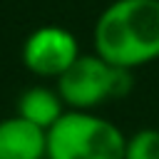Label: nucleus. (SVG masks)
Listing matches in <instances>:
<instances>
[{
    "mask_svg": "<svg viewBox=\"0 0 159 159\" xmlns=\"http://www.w3.org/2000/svg\"><path fill=\"white\" fill-rule=\"evenodd\" d=\"M0 159H47V132L17 114L2 119Z\"/></svg>",
    "mask_w": 159,
    "mask_h": 159,
    "instance_id": "obj_5",
    "label": "nucleus"
},
{
    "mask_svg": "<svg viewBox=\"0 0 159 159\" xmlns=\"http://www.w3.org/2000/svg\"><path fill=\"white\" fill-rule=\"evenodd\" d=\"M92 47L119 70L159 60V0H112L94 20Z\"/></svg>",
    "mask_w": 159,
    "mask_h": 159,
    "instance_id": "obj_1",
    "label": "nucleus"
},
{
    "mask_svg": "<svg viewBox=\"0 0 159 159\" xmlns=\"http://www.w3.org/2000/svg\"><path fill=\"white\" fill-rule=\"evenodd\" d=\"M122 129L82 109H67L47 129V159H124Z\"/></svg>",
    "mask_w": 159,
    "mask_h": 159,
    "instance_id": "obj_2",
    "label": "nucleus"
},
{
    "mask_svg": "<svg viewBox=\"0 0 159 159\" xmlns=\"http://www.w3.org/2000/svg\"><path fill=\"white\" fill-rule=\"evenodd\" d=\"M67 109L92 112L107 99L132 89V72L104 62L99 55H80V60L57 80L55 87Z\"/></svg>",
    "mask_w": 159,
    "mask_h": 159,
    "instance_id": "obj_3",
    "label": "nucleus"
},
{
    "mask_svg": "<svg viewBox=\"0 0 159 159\" xmlns=\"http://www.w3.org/2000/svg\"><path fill=\"white\" fill-rule=\"evenodd\" d=\"M65 112H67V107H65L60 92L52 89V87H45V84L27 87L17 99V117L27 119L30 124H35V127H40L45 132Z\"/></svg>",
    "mask_w": 159,
    "mask_h": 159,
    "instance_id": "obj_6",
    "label": "nucleus"
},
{
    "mask_svg": "<svg viewBox=\"0 0 159 159\" xmlns=\"http://www.w3.org/2000/svg\"><path fill=\"white\" fill-rule=\"evenodd\" d=\"M80 55L77 37L62 25H42L22 42V65L45 80H60Z\"/></svg>",
    "mask_w": 159,
    "mask_h": 159,
    "instance_id": "obj_4",
    "label": "nucleus"
},
{
    "mask_svg": "<svg viewBox=\"0 0 159 159\" xmlns=\"http://www.w3.org/2000/svg\"><path fill=\"white\" fill-rule=\"evenodd\" d=\"M124 159H159V129L142 127L127 137Z\"/></svg>",
    "mask_w": 159,
    "mask_h": 159,
    "instance_id": "obj_7",
    "label": "nucleus"
}]
</instances>
